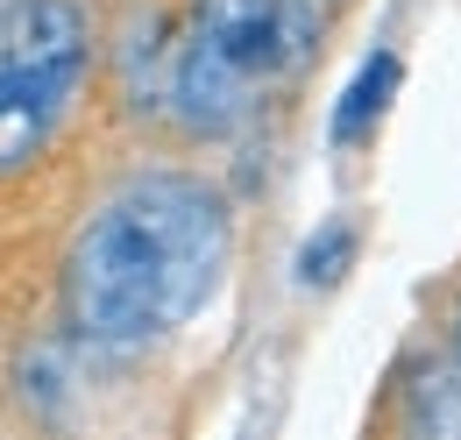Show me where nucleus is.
Instances as JSON below:
<instances>
[{
    "mask_svg": "<svg viewBox=\"0 0 461 440\" xmlns=\"http://www.w3.org/2000/svg\"><path fill=\"white\" fill-rule=\"evenodd\" d=\"M305 7H320V14H341L348 0H305Z\"/></svg>",
    "mask_w": 461,
    "mask_h": 440,
    "instance_id": "7",
    "label": "nucleus"
},
{
    "mask_svg": "<svg viewBox=\"0 0 461 440\" xmlns=\"http://www.w3.org/2000/svg\"><path fill=\"white\" fill-rule=\"evenodd\" d=\"M241 214L199 164H142L71 227L58 263V327L78 355L135 362L192 327L234 277Z\"/></svg>",
    "mask_w": 461,
    "mask_h": 440,
    "instance_id": "1",
    "label": "nucleus"
},
{
    "mask_svg": "<svg viewBox=\"0 0 461 440\" xmlns=\"http://www.w3.org/2000/svg\"><path fill=\"white\" fill-rule=\"evenodd\" d=\"M455 341H461V320H455Z\"/></svg>",
    "mask_w": 461,
    "mask_h": 440,
    "instance_id": "8",
    "label": "nucleus"
},
{
    "mask_svg": "<svg viewBox=\"0 0 461 440\" xmlns=\"http://www.w3.org/2000/svg\"><path fill=\"white\" fill-rule=\"evenodd\" d=\"M398 86H404V57H398V50H369L362 64H355V78L341 86L334 114H327V142H334V150L369 142V135L384 128L391 100H398Z\"/></svg>",
    "mask_w": 461,
    "mask_h": 440,
    "instance_id": "5",
    "label": "nucleus"
},
{
    "mask_svg": "<svg viewBox=\"0 0 461 440\" xmlns=\"http://www.w3.org/2000/svg\"><path fill=\"white\" fill-rule=\"evenodd\" d=\"M355 256H362V227L348 214L320 220V234H305V249H298V284L305 291H334L355 270Z\"/></svg>",
    "mask_w": 461,
    "mask_h": 440,
    "instance_id": "6",
    "label": "nucleus"
},
{
    "mask_svg": "<svg viewBox=\"0 0 461 440\" xmlns=\"http://www.w3.org/2000/svg\"><path fill=\"white\" fill-rule=\"evenodd\" d=\"M384 426H398V434H461V341H433V348H419V355H404L398 384H391V412H384Z\"/></svg>",
    "mask_w": 461,
    "mask_h": 440,
    "instance_id": "4",
    "label": "nucleus"
},
{
    "mask_svg": "<svg viewBox=\"0 0 461 440\" xmlns=\"http://www.w3.org/2000/svg\"><path fill=\"white\" fill-rule=\"evenodd\" d=\"M334 14L305 0H192L164 50V86L149 107L185 150L234 142L270 93L320 57Z\"/></svg>",
    "mask_w": 461,
    "mask_h": 440,
    "instance_id": "2",
    "label": "nucleus"
},
{
    "mask_svg": "<svg viewBox=\"0 0 461 440\" xmlns=\"http://www.w3.org/2000/svg\"><path fill=\"white\" fill-rule=\"evenodd\" d=\"M100 50L86 0H0V192L64 150L100 86Z\"/></svg>",
    "mask_w": 461,
    "mask_h": 440,
    "instance_id": "3",
    "label": "nucleus"
}]
</instances>
